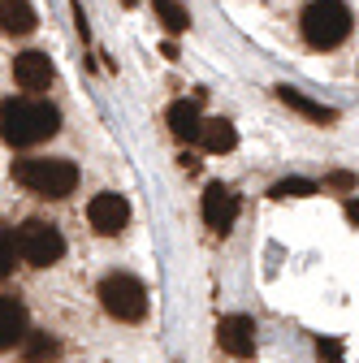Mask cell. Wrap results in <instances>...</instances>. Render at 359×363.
I'll list each match as a JSON object with an SVG mask.
<instances>
[{"label":"cell","instance_id":"cell-1","mask_svg":"<svg viewBox=\"0 0 359 363\" xmlns=\"http://www.w3.org/2000/svg\"><path fill=\"white\" fill-rule=\"evenodd\" d=\"M57 130H61V113L48 100L18 96V100L0 104V139L9 147H39V143H48Z\"/></svg>","mask_w":359,"mask_h":363},{"label":"cell","instance_id":"cell-2","mask_svg":"<svg viewBox=\"0 0 359 363\" xmlns=\"http://www.w3.org/2000/svg\"><path fill=\"white\" fill-rule=\"evenodd\" d=\"M350 26H355V18L342 0H307L303 13H299V30L307 39V48H316V52L342 48L350 39Z\"/></svg>","mask_w":359,"mask_h":363},{"label":"cell","instance_id":"cell-3","mask_svg":"<svg viewBox=\"0 0 359 363\" xmlns=\"http://www.w3.org/2000/svg\"><path fill=\"white\" fill-rule=\"evenodd\" d=\"M13 182L26 186L31 195L65 199L78 186V169H74V160H61V156H35V160H18L13 164Z\"/></svg>","mask_w":359,"mask_h":363},{"label":"cell","instance_id":"cell-4","mask_svg":"<svg viewBox=\"0 0 359 363\" xmlns=\"http://www.w3.org/2000/svg\"><path fill=\"white\" fill-rule=\"evenodd\" d=\"M100 307L121 325H139L148 315V290H143L139 277H130V272H109L100 281Z\"/></svg>","mask_w":359,"mask_h":363},{"label":"cell","instance_id":"cell-5","mask_svg":"<svg viewBox=\"0 0 359 363\" xmlns=\"http://www.w3.org/2000/svg\"><path fill=\"white\" fill-rule=\"evenodd\" d=\"M13 234H18V259H26L31 268H53L65 255V238L48 220H22Z\"/></svg>","mask_w":359,"mask_h":363},{"label":"cell","instance_id":"cell-6","mask_svg":"<svg viewBox=\"0 0 359 363\" xmlns=\"http://www.w3.org/2000/svg\"><path fill=\"white\" fill-rule=\"evenodd\" d=\"M87 220H92V230H96L100 238L121 234V230H126V220H130V203H126V195H117V191L96 195L92 203H87Z\"/></svg>","mask_w":359,"mask_h":363},{"label":"cell","instance_id":"cell-7","mask_svg":"<svg viewBox=\"0 0 359 363\" xmlns=\"http://www.w3.org/2000/svg\"><path fill=\"white\" fill-rule=\"evenodd\" d=\"M216 346L226 354H234V359H251L255 354V320L243 315V311L221 315L216 320Z\"/></svg>","mask_w":359,"mask_h":363},{"label":"cell","instance_id":"cell-8","mask_svg":"<svg viewBox=\"0 0 359 363\" xmlns=\"http://www.w3.org/2000/svg\"><path fill=\"white\" fill-rule=\"evenodd\" d=\"M199 212H204V225H208V230L230 234V230H234V220H238V195H234L230 186H221V182H212V186L204 191Z\"/></svg>","mask_w":359,"mask_h":363},{"label":"cell","instance_id":"cell-9","mask_svg":"<svg viewBox=\"0 0 359 363\" xmlns=\"http://www.w3.org/2000/svg\"><path fill=\"white\" fill-rule=\"evenodd\" d=\"M53 78H57V69H53V61H48V52H18L13 57V82L22 86V91H48L53 86Z\"/></svg>","mask_w":359,"mask_h":363},{"label":"cell","instance_id":"cell-10","mask_svg":"<svg viewBox=\"0 0 359 363\" xmlns=\"http://www.w3.org/2000/svg\"><path fill=\"white\" fill-rule=\"evenodd\" d=\"M273 91H277V100H282L290 113H299V117H307V121H316V125H333V121H338V108H333V104L311 100L307 91H299V86H273Z\"/></svg>","mask_w":359,"mask_h":363},{"label":"cell","instance_id":"cell-11","mask_svg":"<svg viewBox=\"0 0 359 363\" xmlns=\"http://www.w3.org/2000/svg\"><path fill=\"white\" fill-rule=\"evenodd\" d=\"M26 307L22 298H0V350H13L26 337Z\"/></svg>","mask_w":359,"mask_h":363},{"label":"cell","instance_id":"cell-12","mask_svg":"<svg viewBox=\"0 0 359 363\" xmlns=\"http://www.w3.org/2000/svg\"><path fill=\"white\" fill-rule=\"evenodd\" d=\"M165 121H169V130H173V139H187V143L199 139V125H204L195 100H173L169 113H165Z\"/></svg>","mask_w":359,"mask_h":363},{"label":"cell","instance_id":"cell-13","mask_svg":"<svg viewBox=\"0 0 359 363\" xmlns=\"http://www.w3.org/2000/svg\"><path fill=\"white\" fill-rule=\"evenodd\" d=\"M204 152H212V156H226V152H234L238 147V130L226 121V117H212V121H204L199 125V139H195Z\"/></svg>","mask_w":359,"mask_h":363},{"label":"cell","instance_id":"cell-14","mask_svg":"<svg viewBox=\"0 0 359 363\" xmlns=\"http://www.w3.org/2000/svg\"><path fill=\"white\" fill-rule=\"evenodd\" d=\"M39 26L31 0H0V30L5 35H31Z\"/></svg>","mask_w":359,"mask_h":363},{"label":"cell","instance_id":"cell-15","mask_svg":"<svg viewBox=\"0 0 359 363\" xmlns=\"http://www.w3.org/2000/svg\"><path fill=\"white\" fill-rule=\"evenodd\" d=\"M152 9H156L160 26H165L169 35H182V30L191 26V13H187V5H177V0H152Z\"/></svg>","mask_w":359,"mask_h":363},{"label":"cell","instance_id":"cell-16","mask_svg":"<svg viewBox=\"0 0 359 363\" xmlns=\"http://www.w3.org/2000/svg\"><path fill=\"white\" fill-rule=\"evenodd\" d=\"M57 337H48V333H26L22 337V354H26V363H48V359H57Z\"/></svg>","mask_w":359,"mask_h":363},{"label":"cell","instance_id":"cell-17","mask_svg":"<svg viewBox=\"0 0 359 363\" xmlns=\"http://www.w3.org/2000/svg\"><path fill=\"white\" fill-rule=\"evenodd\" d=\"M316 191L321 186L311 177H282V182H273V191H268V195H273V199H307V195H316Z\"/></svg>","mask_w":359,"mask_h":363},{"label":"cell","instance_id":"cell-18","mask_svg":"<svg viewBox=\"0 0 359 363\" xmlns=\"http://www.w3.org/2000/svg\"><path fill=\"white\" fill-rule=\"evenodd\" d=\"M13 255H18V234L9 230V225H0V277L13 272Z\"/></svg>","mask_w":359,"mask_h":363},{"label":"cell","instance_id":"cell-19","mask_svg":"<svg viewBox=\"0 0 359 363\" xmlns=\"http://www.w3.org/2000/svg\"><path fill=\"white\" fill-rule=\"evenodd\" d=\"M359 186V177L355 173H346V169H338V173H329L325 177V191H355Z\"/></svg>","mask_w":359,"mask_h":363},{"label":"cell","instance_id":"cell-20","mask_svg":"<svg viewBox=\"0 0 359 363\" xmlns=\"http://www.w3.org/2000/svg\"><path fill=\"white\" fill-rule=\"evenodd\" d=\"M70 9H74V26H78V39L87 43V39H92V30H87V13H82V5H78V0H70Z\"/></svg>","mask_w":359,"mask_h":363},{"label":"cell","instance_id":"cell-21","mask_svg":"<svg viewBox=\"0 0 359 363\" xmlns=\"http://www.w3.org/2000/svg\"><path fill=\"white\" fill-rule=\"evenodd\" d=\"M346 216H350V220L359 225V199H346Z\"/></svg>","mask_w":359,"mask_h":363},{"label":"cell","instance_id":"cell-22","mask_svg":"<svg viewBox=\"0 0 359 363\" xmlns=\"http://www.w3.org/2000/svg\"><path fill=\"white\" fill-rule=\"evenodd\" d=\"M121 5H126V9H134V5H139V0H121Z\"/></svg>","mask_w":359,"mask_h":363}]
</instances>
